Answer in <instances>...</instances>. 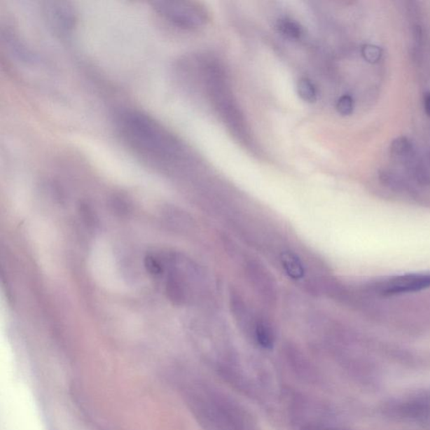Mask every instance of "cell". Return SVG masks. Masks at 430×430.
Returning a JSON list of instances; mask_svg holds the SVG:
<instances>
[{"label": "cell", "mask_w": 430, "mask_h": 430, "mask_svg": "<svg viewBox=\"0 0 430 430\" xmlns=\"http://www.w3.org/2000/svg\"><path fill=\"white\" fill-rule=\"evenodd\" d=\"M430 286V273L406 274L389 278L378 286L385 296L418 292Z\"/></svg>", "instance_id": "277c9868"}, {"label": "cell", "mask_w": 430, "mask_h": 430, "mask_svg": "<svg viewBox=\"0 0 430 430\" xmlns=\"http://www.w3.org/2000/svg\"><path fill=\"white\" fill-rule=\"evenodd\" d=\"M153 8L162 18L180 27H196L201 21L200 11L195 6L187 2H154Z\"/></svg>", "instance_id": "7a4b0ae2"}, {"label": "cell", "mask_w": 430, "mask_h": 430, "mask_svg": "<svg viewBox=\"0 0 430 430\" xmlns=\"http://www.w3.org/2000/svg\"><path fill=\"white\" fill-rule=\"evenodd\" d=\"M246 273L253 289L261 298L268 305H273L277 299V286L267 268L256 260L248 261Z\"/></svg>", "instance_id": "3957f363"}, {"label": "cell", "mask_w": 430, "mask_h": 430, "mask_svg": "<svg viewBox=\"0 0 430 430\" xmlns=\"http://www.w3.org/2000/svg\"><path fill=\"white\" fill-rule=\"evenodd\" d=\"M255 338L261 347L265 349H272L273 347L274 331L271 324L264 318L257 319L254 330Z\"/></svg>", "instance_id": "8fae6325"}, {"label": "cell", "mask_w": 430, "mask_h": 430, "mask_svg": "<svg viewBox=\"0 0 430 430\" xmlns=\"http://www.w3.org/2000/svg\"><path fill=\"white\" fill-rule=\"evenodd\" d=\"M378 176L381 183L391 190L410 193L414 189L410 183L398 172L383 168L379 171Z\"/></svg>", "instance_id": "ba28073f"}, {"label": "cell", "mask_w": 430, "mask_h": 430, "mask_svg": "<svg viewBox=\"0 0 430 430\" xmlns=\"http://www.w3.org/2000/svg\"><path fill=\"white\" fill-rule=\"evenodd\" d=\"M122 141L133 153L155 165H164L176 158V140L158 121L145 113L125 111L117 120Z\"/></svg>", "instance_id": "6da1fadb"}, {"label": "cell", "mask_w": 430, "mask_h": 430, "mask_svg": "<svg viewBox=\"0 0 430 430\" xmlns=\"http://www.w3.org/2000/svg\"><path fill=\"white\" fill-rule=\"evenodd\" d=\"M298 94L307 103H314L317 100V90H316L314 84L305 78L299 80Z\"/></svg>", "instance_id": "4fadbf2b"}, {"label": "cell", "mask_w": 430, "mask_h": 430, "mask_svg": "<svg viewBox=\"0 0 430 430\" xmlns=\"http://www.w3.org/2000/svg\"><path fill=\"white\" fill-rule=\"evenodd\" d=\"M282 267L293 280H300L305 274V265L299 256L293 251H282L280 255Z\"/></svg>", "instance_id": "30bf717a"}, {"label": "cell", "mask_w": 430, "mask_h": 430, "mask_svg": "<svg viewBox=\"0 0 430 430\" xmlns=\"http://www.w3.org/2000/svg\"><path fill=\"white\" fill-rule=\"evenodd\" d=\"M277 29L282 36L291 40H299L303 35L300 25L292 20L282 19L277 21Z\"/></svg>", "instance_id": "7c38bea8"}, {"label": "cell", "mask_w": 430, "mask_h": 430, "mask_svg": "<svg viewBox=\"0 0 430 430\" xmlns=\"http://www.w3.org/2000/svg\"><path fill=\"white\" fill-rule=\"evenodd\" d=\"M391 158L403 164L418 155L416 147L410 138L400 137L394 139L390 146Z\"/></svg>", "instance_id": "9c48e42d"}, {"label": "cell", "mask_w": 430, "mask_h": 430, "mask_svg": "<svg viewBox=\"0 0 430 430\" xmlns=\"http://www.w3.org/2000/svg\"><path fill=\"white\" fill-rule=\"evenodd\" d=\"M428 161H429V165H430V149H429V153H428Z\"/></svg>", "instance_id": "e0dca14e"}, {"label": "cell", "mask_w": 430, "mask_h": 430, "mask_svg": "<svg viewBox=\"0 0 430 430\" xmlns=\"http://www.w3.org/2000/svg\"><path fill=\"white\" fill-rule=\"evenodd\" d=\"M410 179L422 186L430 185V171L426 164L423 161L419 155L408 160L403 164Z\"/></svg>", "instance_id": "52a82bcc"}, {"label": "cell", "mask_w": 430, "mask_h": 430, "mask_svg": "<svg viewBox=\"0 0 430 430\" xmlns=\"http://www.w3.org/2000/svg\"><path fill=\"white\" fill-rule=\"evenodd\" d=\"M230 306L232 314L235 321L244 328H251L254 332L256 324L258 317H255L250 306L244 301L240 293L233 292L230 296Z\"/></svg>", "instance_id": "8992f818"}, {"label": "cell", "mask_w": 430, "mask_h": 430, "mask_svg": "<svg viewBox=\"0 0 430 430\" xmlns=\"http://www.w3.org/2000/svg\"><path fill=\"white\" fill-rule=\"evenodd\" d=\"M44 14L50 27L60 35L69 34L77 21V14L69 2H46L44 6Z\"/></svg>", "instance_id": "5b68a950"}, {"label": "cell", "mask_w": 430, "mask_h": 430, "mask_svg": "<svg viewBox=\"0 0 430 430\" xmlns=\"http://www.w3.org/2000/svg\"><path fill=\"white\" fill-rule=\"evenodd\" d=\"M337 111L341 116H351L354 111V100L352 96L343 95L341 96L336 104Z\"/></svg>", "instance_id": "9a60e30c"}, {"label": "cell", "mask_w": 430, "mask_h": 430, "mask_svg": "<svg viewBox=\"0 0 430 430\" xmlns=\"http://www.w3.org/2000/svg\"><path fill=\"white\" fill-rule=\"evenodd\" d=\"M361 54L366 62L377 63L382 56V50L377 46L366 44L362 46Z\"/></svg>", "instance_id": "5bb4252c"}, {"label": "cell", "mask_w": 430, "mask_h": 430, "mask_svg": "<svg viewBox=\"0 0 430 430\" xmlns=\"http://www.w3.org/2000/svg\"><path fill=\"white\" fill-rule=\"evenodd\" d=\"M424 106L425 112H426L428 116L430 117V92L425 94L424 97Z\"/></svg>", "instance_id": "2e32d148"}]
</instances>
